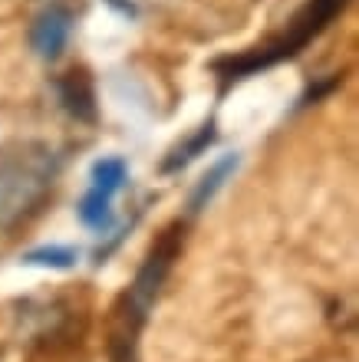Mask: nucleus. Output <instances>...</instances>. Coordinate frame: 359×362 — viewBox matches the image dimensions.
<instances>
[{
    "instance_id": "obj_7",
    "label": "nucleus",
    "mask_w": 359,
    "mask_h": 362,
    "mask_svg": "<svg viewBox=\"0 0 359 362\" xmlns=\"http://www.w3.org/2000/svg\"><path fill=\"white\" fill-rule=\"evenodd\" d=\"M217 139V129H215V122H205L198 129V132L191 135L185 145H178V148H171L169 152V158L161 162V172L165 175H171V172H178V168H185V165H191L195 158H198L201 152H208L211 148V142Z\"/></svg>"
},
{
    "instance_id": "obj_5",
    "label": "nucleus",
    "mask_w": 359,
    "mask_h": 362,
    "mask_svg": "<svg viewBox=\"0 0 359 362\" xmlns=\"http://www.w3.org/2000/svg\"><path fill=\"white\" fill-rule=\"evenodd\" d=\"M59 99L67 105V112L83 119V122H93L96 119V103H93V89L86 83L83 73H67V76L57 83Z\"/></svg>"
},
{
    "instance_id": "obj_9",
    "label": "nucleus",
    "mask_w": 359,
    "mask_h": 362,
    "mask_svg": "<svg viewBox=\"0 0 359 362\" xmlns=\"http://www.w3.org/2000/svg\"><path fill=\"white\" fill-rule=\"evenodd\" d=\"M125 178H129V168H125L122 158H99V162L93 165V188L109 194V198L122 188Z\"/></svg>"
},
{
    "instance_id": "obj_1",
    "label": "nucleus",
    "mask_w": 359,
    "mask_h": 362,
    "mask_svg": "<svg viewBox=\"0 0 359 362\" xmlns=\"http://www.w3.org/2000/svg\"><path fill=\"white\" fill-rule=\"evenodd\" d=\"M59 172V155L47 142H17L0 152V230L17 228L40 208Z\"/></svg>"
},
{
    "instance_id": "obj_2",
    "label": "nucleus",
    "mask_w": 359,
    "mask_h": 362,
    "mask_svg": "<svg viewBox=\"0 0 359 362\" xmlns=\"http://www.w3.org/2000/svg\"><path fill=\"white\" fill-rule=\"evenodd\" d=\"M343 4H346V0H310V4L293 17L290 33H287L284 40H277V43H270V47H261L257 53H247V57L217 63L224 83H231V79H244V76H251V73H257V69L274 66V63H280V59H290L307 40L317 37V33L336 17V10H343Z\"/></svg>"
},
{
    "instance_id": "obj_6",
    "label": "nucleus",
    "mask_w": 359,
    "mask_h": 362,
    "mask_svg": "<svg viewBox=\"0 0 359 362\" xmlns=\"http://www.w3.org/2000/svg\"><path fill=\"white\" fill-rule=\"evenodd\" d=\"M237 165H241V158H237V155H224V158H221V162H217L215 168H211V172L205 175L198 185H195V191H191V201H188V211H191V214H198L201 208H208V201L215 198L217 191H221V185L231 178V172H234Z\"/></svg>"
},
{
    "instance_id": "obj_8",
    "label": "nucleus",
    "mask_w": 359,
    "mask_h": 362,
    "mask_svg": "<svg viewBox=\"0 0 359 362\" xmlns=\"http://www.w3.org/2000/svg\"><path fill=\"white\" fill-rule=\"evenodd\" d=\"M79 221L93 230H109L113 228V198L103 191L89 188L86 198L79 201Z\"/></svg>"
},
{
    "instance_id": "obj_3",
    "label": "nucleus",
    "mask_w": 359,
    "mask_h": 362,
    "mask_svg": "<svg viewBox=\"0 0 359 362\" xmlns=\"http://www.w3.org/2000/svg\"><path fill=\"white\" fill-rule=\"evenodd\" d=\"M171 254H175L171 247H155L149 254V260L142 264V270L135 274L132 286H129V296H125V313H122L125 329L139 333V326L145 323V316L155 306V296H159L161 284H165V274L171 267Z\"/></svg>"
},
{
    "instance_id": "obj_10",
    "label": "nucleus",
    "mask_w": 359,
    "mask_h": 362,
    "mask_svg": "<svg viewBox=\"0 0 359 362\" xmlns=\"http://www.w3.org/2000/svg\"><path fill=\"white\" fill-rule=\"evenodd\" d=\"M79 260V250L73 247H37L30 250V254H23V264L27 267H50V270H69Z\"/></svg>"
},
{
    "instance_id": "obj_4",
    "label": "nucleus",
    "mask_w": 359,
    "mask_h": 362,
    "mask_svg": "<svg viewBox=\"0 0 359 362\" xmlns=\"http://www.w3.org/2000/svg\"><path fill=\"white\" fill-rule=\"evenodd\" d=\"M69 30H73V13L67 7H47L37 13L33 27H30V47L40 59H59L69 43Z\"/></svg>"
},
{
    "instance_id": "obj_11",
    "label": "nucleus",
    "mask_w": 359,
    "mask_h": 362,
    "mask_svg": "<svg viewBox=\"0 0 359 362\" xmlns=\"http://www.w3.org/2000/svg\"><path fill=\"white\" fill-rule=\"evenodd\" d=\"M109 4H113L115 10H122V13H129V17H135V7L129 4V0H109Z\"/></svg>"
}]
</instances>
